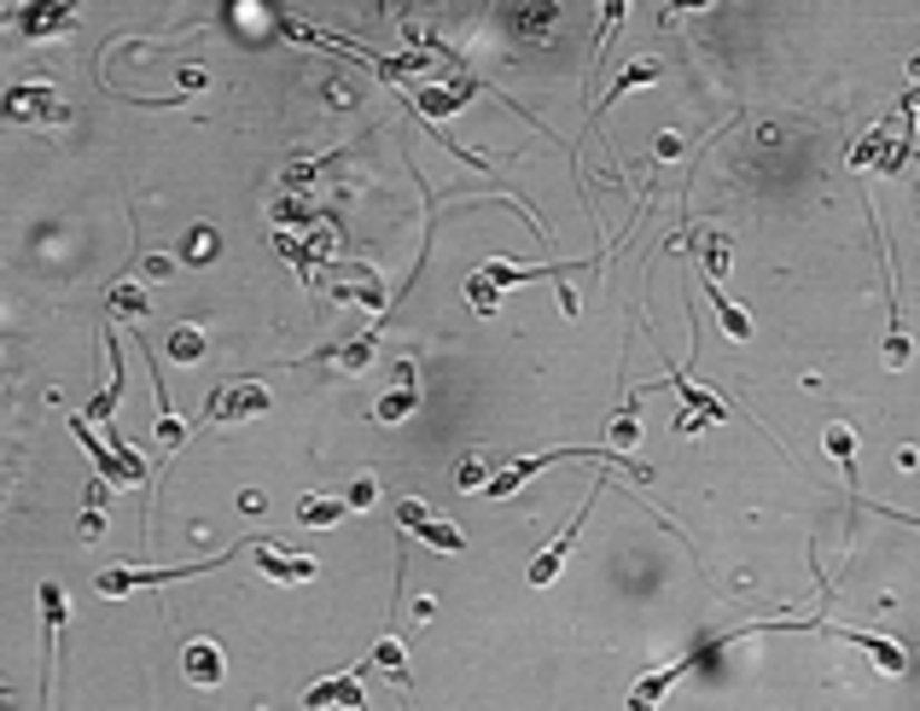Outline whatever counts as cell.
Wrapping results in <instances>:
<instances>
[{
    "label": "cell",
    "instance_id": "obj_11",
    "mask_svg": "<svg viewBox=\"0 0 920 711\" xmlns=\"http://www.w3.org/2000/svg\"><path fill=\"white\" fill-rule=\"evenodd\" d=\"M251 554H257V572H263L268 583H310V577H315V561H310V554H286V548H280V537H263Z\"/></svg>",
    "mask_w": 920,
    "mask_h": 711
},
{
    "label": "cell",
    "instance_id": "obj_4",
    "mask_svg": "<svg viewBox=\"0 0 920 711\" xmlns=\"http://www.w3.org/2000/svg\"><path fill=\"white\" fill-rule=\"evenodd\" d=\"M326 292H332V303H355L368 315H385V281L373 274V263H332Z\"/></svg>",
    "mask_w": 920,
    "mask_h": 711
},
{
    "label": "cell",
    "instance_id": "obj_7",
    "mask_svg": "<svg viewBox=\"0 0 920 711\" xmlns=\"http://www.w3.org/2000/svg\"><path fill=\"white\" fill-rule=\"evenodd\" d=\"M297 705H303V711H368V700H362V665L332 671V676L310 682Z\"/></svg>",
    "mask_w": 920,
    "mask_h": 711
},
{
    "label": "cell",
    "instance_id": "obj_27",
    "mask_svg": "<svg viewBox=\"0 0 920 711\" xmlns=\"http://www.w3.org/2000/svg\"><path fill=\"white\" fill-rule=\"evenodd\" d=\"M106 303H111V315H117V321H129V327H135L146 310H151V303H146V292H140L135 281H117V286L106 292Z\"/></svg>",
    "mask_w": 920,
    "mask_h": 711
},
{
    "label": "cell",
    "instance_id": "obj_19",
    "mask_svg": "<svg viewBox=\"0 0 920 711\" xmlns=\"http://www.w3.org/2000/svg\"><path fill=\"white\" fill-rule=\"evenodd\" d=\"M70 12H76V0H30V7L18 12V30L30 41H47V36L70 30Z\"/></svg>",
    "mask_w": 920,
    "mask_h": 711
},
{
    "label": "cell",
    "instance_id": "obj_2",
    "mask_svg": "<svg viewBox=\"0 0 920 711\" xmlns=\"http://www.w3.org/2000/svg\"><path fill=\"white\" fill-rule=\"evenodd\" d=\"M234 554H245V548H222L216 561H193V566H111V572H99V583L94 590L106 595V601H117V595H129V590H140V583H175V577H204V572H216L222 561H234Z\"/></svg>",
    "mask_w": 920,
    "mask_h": 711
},
{
    "label": "cell",
    "instance_id": "obj_25",
    "mask_svg": "<svg viewBox=\"0 0 920 711\" xmlns=\"http://www.w3.org/2000/svg\"><path fill=\"white\" fill-rule=\"evenodd\" d=\"M344 514H350V501H344V496H303V501H297V519H303V525H315V530L339 525Z\"/></svg>",
    "mask_w": 920,
    "mask_h": 711
},
{
    "label": "cell",
    "instance_id": "obj_5",
    "mask_svg": "<svg viewBox=\"0 0 920 711\" xmlns=\"http://www.w3.org/2000/svg\"><path fill=\"white\" fill-rule=\"evenodd\" d=\"M397 530L420 537L425 548H438V554H460V548H467L460 525H454V519H438V514H431L425 501H414V496H402V501H397Z\"/></svg>",
    "mask_w": 920,
    "mask_h": 711
},
{
    "label": "cell",
    "instance_id": "obj_15",
    "mask_svg": "<svg viewBox=\"0 0 920 711\" xmlns=\"http://www.w3.org/2000/svg\"><path fill=\"white\" fill-rule=\"evenodd\" d=\"M182 676L193 682V689H222V682H227V653L216 647V642H187L182 647Z\"/></svg>",
    "mask_w": 920,
    "mask_h": 711
},
{
    "label": "cell",
    "instance_id": "obj_35",
    "mask_svg": "<svg viewBox=\"0 0 920 711\" xmlns=\"http://www.w3.org/2000/svg\"><path fill=\"white\" fill-rule=\"evenodd\" d=\"M705 7H717V0H671V12H664V18H676V12H705Z\"/></svg>",
    "mask_w": 920,
    "mask_h": 711
},
{
    "label": "cell",
    "instance_id": "obj_36",
    "mask_svg": "<svg viewBox=\"0 0 920 711\" xmlns=\"http://www.w3.org/2000/svg\"><path fill=\"white\" fill-rule=\"evenodd\" d=\"M909 94H920V47L909 53Z\"/></svg>",
    "mask_w": 920,
    "mask_h": 711
},
{
    "label": "cell",
    "instance_id": "obj_21",
    "mask_svg": "<svg viewBox=\"0 0 920 711\" xmlns=\"http://www.w3.org/2000/svg\"><path fill=\"white\" fill-rule=\"evenodd\" d=\"M658 76H664V65H658V59H629V65H624V76H618V82H611V88L600 94V106H595V117H606V111H611V106H618V99H624V94H635V88H653V82H658Z\"/></svg>",
    "mask_w": 920,
    "mask_h": 711
},
{
    "label": "cell",
    "instance_id": "obj_9",
    "mask_svg": "<svg viewBox=\"0 0 920 711\" xmlns=\"http://www.w3.org/2000/svg\"><path fill=\"white\" fill-rule=\"evenodd\" d=\"M909 146H914V135H891V129H868V140L851 152V169H880V175H891V169H903L909 164Z\"/></svg>",
    "mask_w": 920,
    "mask_h": 711
},
{
    "label": "cell",
    "instance_id": "obj_16",
    "mask_svg": "<svg viewBox=\"0 0 920 711\" xmlns=\"http://www.w3.org/2000/svg\"><path fill=\"white\" fill-rule=\"evenodd\" d=\"M822 449H828V461L845 473V490H851V507H862V478H857V431L845 420H833L822 431Z\"/></svg>",
    "mask_w": 920,
    "mask_h": 711
},
{
    "label": "cell",
    "instance_id": "obj_17",
    "mask_svg": "<svg viewBox=\"0 0 920 711\" xmlns=\"http://www.w3.org/2000/svg\"><path fill=\"white\" fill-rule=\"evenodd\" d=\"M658 386H671V391H682V409H687V415H705L711 426H723V420L734 415V402H728V397H717V391H705V386H694V379H687V373H664V379H658Z\"/></svg>",
    "mask_w": 920,
    "mask_h": 711
},
{
    "label": "cell",
    "instance_id": "obj_23",
    "mask_svg": "<svg viewBox=\"0 0 920 711\" xmlns=\"http://www.w3.org/2000/svg\"><path fill=\"white\" fill-rule=\"evenodd\" d=\"M606 438H611V449H618V455H635V449H642V409H635V397H624L618 409H611Z\"/></svg>",
    "mask_w": 920,
    "mask_h": 711
},
{
    "label": "cell",
    "instance_id": "obj_6",
    "mask_svg": "<svg viewBox=\"0 0 920 711\" xmlns=\"http://www.w3.org/2000/svg\"><path fill=\"white\" fill-rule=\"evenodd\" d=\"M595 496L600 490H589V496H583L577 501V514L566 519V525H559V537L542 548V554H536V561H530V590H548V583L559 577V572H566V561H571V543H577V530L583 525H589V507H595Z\"/></svg>",
    "mask_w": 920,
    "mask_h": 711
},
{
    "label": "cell",
    "instance_id": "obj_8",
    "mask_svg": "<svg viewBox=\"0 0 920 711\" xmlns=\"http://www.w3.org/2000/svg\"><path fill=\"white\" fill-rule=\"evenodd\" d=\"M263 409H268V386H263V379H239V386H222L211 397L204 420H211V426H234V420H257Z\"/></svg>",
    "mask_w": 920,
    "mask_h": 711
},
{
    "label": "cell",
    "instance_id": "obj_33",
    "mask_svg": "<svg viewBox=\"0 0 920 711\" xmlns=\"http://www.w3.org/2000/svg\"><path fill=\"white\" fill-rule=\"evenodd\" d=\"M169 257H140V274H146V281H169Z\"/></svg>",
    "mask_w": 920,
    "mask_h": 711
},
{
    "label": "cell",
    "instance_id": "obj_32",
    "mask_svg": "<svg viewBox=\"0 0 920 711\" xmlns=\"http://www.w3.org/2000/svg\"><path fill=\"white\" fill-rule=\"evenodd\" d=\"M454 478H460V490H490V478H496V473H490V461H483V455H467Z\"/></svg>",
    "mask_w": 920,
    "mask_h": 711
},
{
    "label": "cell",
    "instance_id": "obj_29",
    "mask_svg": "<svg viewBox=\"0 0 920 711\" xmlns=\"http://www.w3.org/2000/svg\"><path fill=\"white\" fill-rule=\"evenodd\" d=\"M332 362H339L344 373H362L368 362H373V333H362V339H350V344H339V350H326Z\"/></svg>",
    "mask_w": 920,
    "mask_h": 711
},
{
    "label": "cell",
    "instance_id": "obj_10",
    "mask_svg": "<svg viewBox=\"0 0 920 711\" xmlns=\"http://www.w3.org/2000/svg\"><path fill=\"white\" fill-rule=\"evenodd\" d=\"M822 636H839V642L862 647L868 659H874V671H885V676H903V671H909V653H903L898 642L874 636V630H851V624H822Z\"/></svg>",
    "mask_w": 920,
    "mask_h": 711
},
{
    "label": "cell",
    "instance_id": "obj_28",
    "mask_svg": "<svg viewBox=\"0 0 920 711\" xmlns=\"http://www.w3.org/2000/svg\"><path fill=\"white\" fill-rule=\"evenodd\" d=\"M169 356L175 362H204V327H193V321L169 327Z\"/></svg>",
    "mask_w": 920,
    "mask_h": 711
},
{
    "label": "cell",
    "instance_id": "obj_20",
    "mask_svg": "<svg viewBox=\"0 0 920 711\" xmlns=\"http://www.w3.org/2000/svg\"><path fill=\"white\" fill-rule=\"evenodd\" d=\"M705 298H711V310H717V327L734 339V344H752L757 339V327H752V315L740 310V303L723 292V281H705Z\"/></svg>",
    "mask_w": 920,
    "mask_h": 711
},
{
    "label": "cell",
    "instance_id": "obj_30",
    "mask_svg": "<svg viewBox=\"0 0 920 711\" xmlns=\"http://www.w3.org/2000/svg\"><path fill=\"white\" fill-rule=\"evenodd\" d=\"M151 438H158V449H164V455H175V449L187 444V420H182V415H158V426H151Z\"/></svg>",
    "mask_w": 920,
    "mask_h": 711
},
{
    "label": "cell",
    "instance_id": "obj_3",
    "mask_svg": "<svg viewBox=\"0 0 920 711\" xmlns=\"http://www.w3.org/2000/svg\"><path fill=\"white\" fill-rule=\"evenodd\" d=\"M7 117L30 123V129H59V123H70V99L53 82H18L7 88Z\"/></svg>",
    "mask_w": 920,
    "mask_h": 711
},
{
    "label": "cell",
    "instance_id": "obj_31",
    "mask_svg": "<svg viewBox=\"0 0 920 711\" xmlns=\"http://www.w3.org/2000/svg\"><path fill=\"white\" fill-rule=\"evenodd\" d=\"M344 501L355 507V514H368V507L379 501V478H373V473H355L350 485H344Z\"/></svg>",
    "mask_w": 920,
    "mask_h": 711
},
{
    "label": "cell",
    "instance_id": "obj_34",
    "mask_svg": "<svg viewBox=\"0 0 920 711\" xmlns=\"http://www.w3.org/2000/svg\"><path fill=\"white\" fill-rule=\"evenodd\" d=\"M874 514H885V519H898V525H914V530H920V514H909V507H885V501H874Z\"/></svg>",
    "mask_w": 920,
    "mask_h": 711
},
{
    "label": "cell",
    "instance_id": "obj_37",
    "mask_svg": "<svg viewBox=\"0 0 920 711\" xmlns=\"http://www.w3.org/2000/svg\"><path fill=\"white\" fill-rule=\"evenodd\" d=\"M379 7H385V18H397V7H402V0H379Z\"/></svg>",
    "mask_w": 920,
    "mask_h": 711
},
{
    "label": "cell",
    "instance_id": "obj_1",
    "mask_svg": "<svg viewBox=\"0 0 920 711\" xmlns=\"http://www.w3.org/2000/svg\"><path fill=\"white\" fill-rule=\"evenodd\" d=\"M70 431H76V444L94 455V467H99V478H106V485H123V490H146V485H151L140 449H129L123 438H94V420H88V415H70Z\"/></svg>",
    "mask_w": 920,
    "mask_h": 711
},
{
    "label": "cell",
    "instance_id": "obj_24",
    "mask_svg": "<svg viewBox=\"0 0 920 711\" xmlns=\"http://www.w3.org/2000/svg\"><path fill=\"white\" fill-rule=\"evenodd\" d=\"M694 251H699V269H705V281H723L728 274V234H717V227H705V234L694 240Z\"/></svg>",
    "mask_w": 920,
    "mask_h": 711
},
{
    "label": "cell",
    "instance_id": "obj_26",
    "mask_svg": "<svg viewBox=\"0 0 920 711\" xmlns=\"http://www.w3.org/2000/svg\"><path fill=\"white\" fill-rule=\"evenodd\" d=\"M216 251H222V240H216V227H187V240H182V257L175 263H193V269H204V263H216Z\"/></svg>",
    "mask_w": 920,
    "mask_h": 711
},
{
    "label": "cell",
    "instance_id": "obj_13",
    "mask_svg": "<svg viewBox=\"0 0 920 711\" xmlns=\"http://www.w3.org/2000/svg\"><path fill=\"white\" fill-rule=\"evenodd\" d=\"M513 36L525 47H548L559 36V0H519V7H513Z\"/></svg>",
    "mask_w": 920,
    "mask_h": 711
},
{
    "label": "cell",
    "instance_id": "obj_22",
    "mask_svg": "<svg viewBox=\"0 0 920 711\" xmlns=\"http://www.w3.org/2000/svg\"><path fill=\"white\" fill-rule=\"evenodd\" d=\"M368 665H373V671H385L397 694H408V647H402V636H391V630H385V636L373 642Z\"/></svg>",
    "mask_w": 920,
    "mask_h": 711
},
{
    "label": "cell",
    "instance_id": "obj_12",
    "mask_svg": "<svg viewBox=\"0 0 920 711\" xmlns=\"http://www.w3.org/2000/svg\"><path fill=\"white\" fill-rule=\"evenodd\" d=\"M478 94H483L478 76H454V82H443V88H420L414 94V111L420 117H454L460 106H472Z\"/></svg>",
    "mask_w": 920,
    "mask_h": 711
},
{
    "label": "cell",
    "instance_id": "obj_18",
    "mask_svg": "<svg viewBox=\"0 0 920 711\" xmlns=\"http://www.w3.org/2000/svg\"><path fill=\"white\" fill-rule=\"evenodd\" d=\"M65 619H70V606H65V590L53 577L41 583V630H47V665H41V689H53V647L65 636Z\"/></svg>",
    "mask_w": 920,
    "mask_h": 711
},
{
    "label": "cell",
    "instance_id": "obj_14",
    "mask_svg": "<svg viewBox=\"0 0 920 711\" xmlns=\"http://www.w3.org/2000/svg\"><path fill=\"white\" fill-rule=\"evenodd\" d=\"M414 409H420V397H414V362L402 356V362L391 368V391L373 402V420L379 426H397V420H408Z\"/></svg>",
    "mask_w": 920,
    "mask_h": 711
},
{
    "label": "cell",
    "instance_id": "obj_38",
    "mask_svg": "<svg viewBox=\"0 0 920 711\" xmlns=\"http://www.w3.org/2000/svg\"><path fill=\"white\" fill-rule=\"evenodd\" d=\"M629 711H658V705H629Z\"/></svg>",
    "mask_w": 920,
    "mask_h": 711
}]
</instances>
